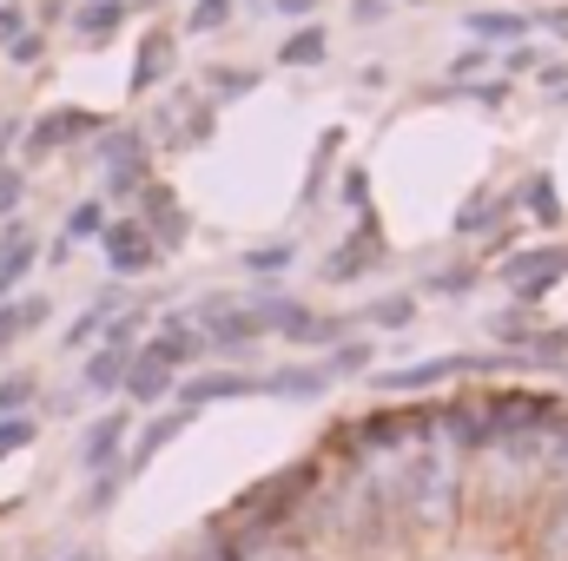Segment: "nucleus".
Returning <instances> with one entry per match:
<instances>
[{
    "mask_svg": "<svg viewBox=\"0 0 568 561\" xmlns=\"http://www.w3.org/2000/svg\"><path fill=\"white\" fill-rule=\"evenodd\" d=\"M410 317H417V297H404V290H397V297H377V304L364 310V324H377V330H404Z\"/></svg>",
    "mask_w": 568,
    "mask_h": 561,
    "instance_id": "23",
    "label": "nucleus"
},
{
    "mask_svg": "<svg viewBox=\"0 0 568 561\" xmlns=\"http://www.w3.org/2000/svg\"><path fill=\"white\" fill-rule=\"evenodd\" d=\"M232 397H258L252 370H199L192 384H179V410H205V404H232Z\"/></svg>",
    "mask_w": 568,
    "mask_h": 561,
    "instance_id": "6",
    "label": "nucleus"
},
{
    "mask_svg": "<svg viewBox=\"0 0 568 561\" xmlns=\"http://www.w3.org/2000/svg\"><path fill=\"white\" fill-rule=\"evenodd\" d=\"M529 212H536L542 225H556V178H549V172H536V185H529Z\"/></svg>",
    "mask_w": 568,
    "mask_h": 561,
    "instance_id": "32",
    "label": "nucleus"
},
{
    "mask_svg": "<svg viewBox=\"0 0 568 561\" xmlns=\"http://www.w3.org/2000/svg\"><path fill=\"white\" fill-rule=\"evenodd\" d=\"M106 232V205L100 198H80L73 212H67V245H87V238H100Z\"/></svg>",
    "mask_w": 568,
    "mask_h": 561,
    "instance_id": "22",
    "label": "nucleus"
},
{
    "mask_svg": "<svg viewBox=\"0 0 568 561\" xmlns=\"http://www.w3.org/2000/svg\"><path fill=\"white\" fill-rule=\"evenodd\" d=\"M172 377H179V370H165L159 357H145V350H133V364H126V384H120V390H126L133 404H165V397L179 390Z\"/></svg>",
    "mask_w": 568,
    "mask_h": 561,
    "instance_id": "14",
    "label": "nucleus"
},
{
    "mask_svg": "<svg viewBox=\"0 0 568 561\" xmlns=\"http://www.w3.org/2000/svg\"><path fill=\"white\" fill-rule=\"evenodd\" d=\"M278 60H284V67H317V60H324V33H317V27L291 33V40L278 47Z\"/></svg>",
    "mask_w": 568,
    "mask_h": 561,
    "instance_id": "24",
    "label": "nucleus"
},
{
    "mask_svg": "<svg viewBox=\"0 0 568 561\" xmlns=\"http://www.w3.org/2000/svg\"><path fill=\"white\" fill-rule=\"evenodd\" d=\"M304 7H317V0H278V13H304Z\"/></svg>",
    "mask_w": 568,
    "mask_h": 561,
    "instance_id": "42",
    "label": "nucleus"
},
{
    "mask_svg": "<svg viewBox=\"0 0 568 561\" xmlns=\"http://www.w3.org/2000/svg\"><path fill=\"white\" fill-rule=\"evenodd\" d=\"M20 27H27V7H20V0H0V33L20 40Z\"/></svg>",
    "mask_w": 568,
    "mask_h": 561,
    "instance_id": "36",
    "label": "nucleus"
},
{
    "mask_svg": "<svg viewBox=\"0 0 568 561\" xmlns=\"http://www.w3.org/2000/svg\"><path fill=\"white\" fill-rule=\"evenodd\" d=\"M344 198H351V205H364V198H371V178H364V172H351V178H344Z\"/></svg>",
    "mask_w": 568,
    "mask_h": 561,
    "instance_id": "39",
    "label": "nucleus"
},
{
    "mask_svg": "<svg viewBox=\"0 0 568 561\" xmlns=\"http://www.w3.org/2000/svg\"><path fill=\"white\" fill-rule=\"evenodd\" d=\"M7 53H13V67H27V60H40V33H20V40H7Z\"/></svg>",
    "mask_w": 568,
    "mask_h": 561,
    "instance_id": "37",
    "label": "nucleus"
},
{
    "mask_svg": "<svg viewBox=\"0 0 568 561\" xmlns=\"http://www.w3.org/2000/svg\"><path fill=\"white\" fill-rule=\"evenodd\" d=\"M483 417H489V442L496 436H542L562 417V397H549V390H496V397H483Z\"/></svg>",
    "mask_w": 568,
    "mask_h": 561,
    "instance_id": "2",
    "label": "nucleus"
},
{
    "mask_svg": "<svg viewBox=\"0 0 568 561\" xmlns=\"http://www.w3.org/2000/svg\"><path fill=\"white\" fill-rule=\"evenodd\" d=\"M523 357H542V364H556V357H568V324H562V330H529Z\"/></svg>",
    "mask_w": 568,
    "mask_h": 561,
    "instance_id": "28",
    "label": "nucleus"
},
{
    "mask_svg": "<svg viewBox=\"0 0 568 561\" xmlns=\"http://www.w3.org/2000/svg\"><path fill=\"white\" fill-rule=\"evenodd\" d=\"M529 555L536 561H568V482L542 496V516L529 529Z\"/></svg>",
    "mask_w": 568,
    "mask_h": 561,
    "instance_id": "8",
    "label": "nucleus"
},
{
    "mask_svg": "<svg viewBox=\"0 0 568 561\" xmlns=\"http://www.w3.org/2000/svg\"><path fill=\"white\" fill-rule=\"evenodd\" d=\"M436 290H449V297H456V290H476V272H443Z\"/></svg>",
    "mask_w": 568,
    "mask_h": 561,
    "instance_id": "38",
    "label": "nucleus"
},
{
    "mask_svg": "<svg viewBox=\"0 0 568 561\" xmlns=\"http://www.w3.org/2000/svg\"><path fill=\"white\" fill-rule=\"evenodd\" d=\"M165 73H172V33H145L140 67H133V93H145V86H159Z\"/></svg>",
    "mask_w": 568,
    "mask_h": 561,
    "instance_id": "20",
    "label": "nucleus"
},
{
    "mask_svg": "<svg viewBox=\"0 0 568 561\" xmlns=\"http://www.w3.org/2000/svg\"><path fill=\"white\" fill-rule=\"evenodd\" d=\"M185 422H192V410H165L159 422H145L140 442H133V456H120V469H126V476H140L145 462H152V456H159V449H165V442H172V436L185 429Z\"/></svg>",
    "mask_w": 568,
    "mask_h": 561,
    "instance_id": "16",
    "label": "nucleus"
},
{
    "mask_svg": "<svg viewBox=\"0 0 568 561\" xmlns=\"http://www.w3.org/2000/svg\"><path fill=\"white\" fill-rule=\"evenodd\" d=\"M503 212H509L503 198H483V205H463V212H456V232H463V238H476V232H489V225H496Z\"/></svg>",
    "mask_w": 568,
    "mask_h": 561,
    "instance_id": "25",
    "label": "nucleus"
},
{
    "mask_svg": "<svg viewBox=\"0 0 568 561\" xmlns=\"http://www.w3.org/2000/svg\"><path fill=\"white\" fill-rule=\"evenodd\" d=\"M87 133H100V120L80 113V106H67V113H47V120L27 126V152H53V145H73V140H87Z\"/></svg>",
    "mask_w": 568,
    "mask_h": 561,
    "instance_id": "11",
    "label": "nucleus"
},
{
    "mask_svg": "<svg viewBox=\"0 0 568 561\" xmlns=\"http://www.w3.org/2000/svg\"><path fill=\"white\" fill-rule=\"evenodd\" d=\"M126 364H133V350H120V344H100V350L87 357V390H93V397L120 390V384H126Z\"/></svg>",
    "mask_w": 568,
    "mask_h": 561,
    "instance_id": "18",
    "label": "nucleus"
},
{
    "mask_svg": "<svg viewBox=\"0 0 568 561\" xmlns=\"http://www.w3.org/2000/svg\"><path fill=\"white\" fill-rule=\"evenodd\" d=\"M252 80H258V73H219V93H245Z\"/></svg>",
    "mask_w": 568,
    "mask_h": 561,
    "instance_id": "40",
    "label": "nucleus"
},
{
    "mask_svg": "<svg viewBox=\"0 0 568 561\" xmlns=\"http://www.w3.org/2000/svg\"><path fill=\"white\" fill-rule=\"evenodd\" d=\"M126 13H133L126 0H87V7L73 13V33H80V40H113V33L126 27Z\"/></svg>",
    "mask_w": 568,
    "mask_h": 561,
    "instance_id": "17",
    "label": "nucleus"
},
{
    "mask_svg": "<svg viewBox=\"0 0 568 561\" xmlns=\"http://www.w3.org/2000/svg\"><path fill=\"white\" fill-rule=\"evenodd\" d=\"M100 252H106L113 278H140V272L159 265V238H152L145 218H120V225H106V232H100Z\"/></svg>",
    "mask_w": 568,
    "mask_h": 561,
    "instance_id": "5",
    "label": "nucleus"
},
{
    "mask_svg": "<svg viewBox=\"0 0 568 561\" xmlns=\"http://www.w3.org/2000/svg\"><path fill=\"white\" fill-rule=\"evenodd\" d=\"M284 265H291V245H265V252H252V258H245V272H252V278H278Z\"/></svg>",
    "mask_w": 568,
    "mask_h": 561,
    "instance_id": "31",
    "label": "nucleus"
},
{
    "mask_svg": "<svg viewBox=\"0 0 568 561\" xmlns=\"http://www.w3.org/2000/svg\"><path fill=\"white\" fill-rule=\"evenodd\" d=\"M252 561H317V555H311L297 536H278V542H265V549H258Z\"/></svg>",
    "mask_w": 568,
    "mask_h": 561,
    "instance_id": "35",
    "label": "nucleus"
},
{
    "mask_svg": "<svg viewBox=\"0 0 568 561\" xmlns=\"http://www.w3.org/2000/svg\"><path fill=\"white\" fill-rule=\"evenodd\" d=\"M27 198V178H20V165H0V218H13V205Z\"/></svg>",
    "mask_w": 568,
    "mask_h": 561,
    "instance_id": "34",
    "label": "nucleus"
},
{
    "mask_svg": "<svg viewBox=\"0 0 568 561\" xmlns=\"http://www.w3.org/2000/svg\"><path fill=\"white\" fill-rule=\"evenodd\" d=\"M100 159H106V185L113 192H140L145 185V140L140 133H106L100 140Z\"/></svg>",
    "mask_w": 568,
    "mask_h": 561,
    "instance_id": "10",
    "label": "nucleus"
},
{
    "mask_svg": "<svg viewBox=\"0 0 568 561\" xmlns=\"http://www.w3.org/2000/svg\"><path fill=\"white\" fill-rule=\"evenodd\" d=\"M351 13H357V20H384V13H390V7H384V0H357V7H351Z\"/></svg>",
    "mask_w": 568,
    "mask_h": 561,
    "instance_id": "41",
    "label": "nucleus"
},
{
    "mask_svg": "<svg viewBox=\"0 0 568 561\" xmlns=\"http://www.w3.org/2000/svg\"><path fill=\"white\" fill-rule=\"evenodd\" d=\"M324 390H331V370L324 364H291V370L258 377V397H324Z\"/></svg>",
    "mask_w": 568,
    "mask_h": 561,
    "instance_id": "15",
    "label": "nucleus"
},
{
    "mask_svg": "<svg viewBox=\"0 0 568 561\" xmlns=\"http://www.w3.org/2000/svg\"><path fill=\"white\" fill-rule=\"evenodd\" d=\"M496 364H509V357H469V350H449V357H424V364L384 370L377 390H384V397H424V390L449 384V377H476V370H496Z\"/></svg>",
    "mask_w": 568,
    "mask_h": 561,
    "instance_id": "3",
    "label": "nucleus"
},
{
    "mask_svg": "<svg viewBox=\"0 0 568 561\" xmlns=\"http://www.w3.org/2000/svg\"><path fill=\"white\" fill-rule=\"evenodd\" d=\"M377 258H384V238H377V232H371V218H364V232H351V238L324 258V278H331V284H351L364 265H377Z\"/></svg>",
    "mask_w": 568,
    "mask_h": 561,
    "instance_id": "12",
    "label": "nucleus"
},
{
    "mask_svg": "<svg viewBox=\"0 0 568 561\" xmlns=\"http://www.w3.org/2000/svg\"><path fill=\"white\" fill-rule=\"evenodd\" d=\"M67 561H100V555H93V549H80V555H67Z\"/></svg>",
    "mask_w": 568,
    "mask_h": 561,
    "instance_id": "43",
    "label": "nucleus"
},
{
    "mask_svg": "<svg viewBox=\"0 0 568 561\" xmlns=\"http://www.w3.org/2000/svg\"><path fill=\"white\" fill-rule=\"evenodd\" d=\"M469 456L449 449L443 436L417 442L390 462V482H397V529L404 542H449L463 529V502H469Z\"/></svg>",
    "mask_w": 568,
    "mask_h": 561,
    "instance_id": "1",
    "label": "nucleus"
},
{
    "mask_svg": "<svg viewBox=\"0 0 568 561\" xmlns=\"http://www.w3.org/2000/svg\"><path fill=\"white\" fill-rule=\"evenodd\" d=\"M232 20V0H199L192 13H185V33H212V27H225Z\"/></svg>",
    "mask_w": 568,
    "mask_h": 561,
    "instance_id": "30",
    "label": "nucleus"
},
{
    "mask_svg": "<svg viewBox=\"0 0 568 561\" xmlns=\"http://www.w3.org/2000/svg\"><path fill=\"white\" fill-rule=\"evenodd\" d=\"M33 436H40V422H33V417H0V462H7V456H20Z\"/></svg>",
    "mask_w": 568,
    "mask_h": 561,
    "instance_id": "26",
    "label": "nucleus"
},
{
    "mask_svg": "<svg viewBox=\"0 0 568 561\" xmlns=\"http://www.w3.org/2000/svg\"><path fill=\"white\" fill-rule=\"evenodd\" d=\"M33 324H47V297H7V304H0V350L20 344Z\"/></svg>",
    "mask_w": 568,
    "mask_h": 561,
    "instance_id": "19",
    "label": "nucleus"
},
{
    "mask_svg": "<svg viewBox=\"0 0 568 561\" xmlns=\"http://www.w3.org/2000/svg\"><path fill=\"white\" fill-rule=\"evenodd\" d=\"M489 330H496V337H503V344H516V350H523V344H529V330H536V324H529V317H523V310H503V317H496V324H489Z\"/></svg>",
    "mask_w": 568,
    "mask_h": 561,
    "instance_id": "33",
    "label": "nucleus"
},
{
    "mask_svg": "<svg viewBox=\"0 0 568 561\" xmlns=\"http://www.w3.org/2000/svg\"><path fill=\"white\" fill-rule=\"evenodd\" d=\"M33 258H40V238H33L20 218H7V232H0V297L33 272Z\"/></svg>",
    "mask_w": 568,
    "mask_h": 561,
    "instance_id": "13",
    "label": "nucleus"
},
{
    "mask_svg": "<svg viewBox=\"0 0 568 561\" xmlns=\"http://www.w3.org/2000/svg\"><path fill=\"white\" fill-rule=\"evenodd\" d=\"M27 404H33V377L20 370V377H0V417H27Z\"/></svg>",
    "mask_w": 568,
    "mask_h": 561,
    "instance_id": "27",
    "label": "nucleus"
},
{
    "mask_svg": "<svg viewBox=\"0 0 568 561\" xmlns=\"http://www.w3.org/2000/svg\"><path fill=\"white\" fill-rule=\"evenodd\" d=\"M503 278L516 290V304L529 310V304H542L556 284L568 278V245H536V252H516L509 265H503Z\"/></svg>",
    "mask_w": 568,
    "mask_h": 561,
    "instance_id": "4",
    "label": "nucleus"
},
{
    "mask_svg": "<svg viewBox=\"0 0 568 561\" xmlns=\"http://www.w3.org/2000/svg\"><path fill=\"white\" fill-rule=\"evenodd\" d=\"M126 436H133V417H126V410H106V417L87 429V442H80V469H93V476L120 469V449H126Z\"/></svg>",
    "mask_w": 568,
    "mask_h": 561,
    "instance_id": "7",
    "label": "nucleus"
},
{
    "mask_svg": "<svg viewBox=\"0 0 568 561\" xmlns=\"http://www.w3.org/2000/svg\"><path fill=\"white\" fill-rule=\"evenodd\" d=\"M469 33L476 40H523L529 33V13H469Z\"/></svg>",
    "mask_w": 568,
    "mask_h": 561,
    "instance_id": "21",
    "label": "nucleus"
},
{
    "mask_svg": "<svg viewBox=\"0 0 568 561\" xmlns=\"http://www.w3.org/2000/svg\"><path fill=\"white\" fill-rule=\"evenodd\" d=\"M145 357H159L165 370H185V364H199V357H205V330H199V324H185V317H165V324L152 330Z\"/></svg>",
    "mask_w": 568,
    "mask_h": 561,
    "instance_id": "9",
    "label": "nucleus"
},
{
    "mask_svg": "<svg viewBox=\"0 0 568 561\" xmlns=\"http://www.w3.org/2000/svg\"><path fill=\"white\" fill-rule=\"evenodd\" d=\"M364 364H371V344H337V350H331V364H324V370H331V384H337V377H357V370H364Z\"/></svg>",
    "mask_w": 568,
    "mask_h": 561,
    "instance_id": "29",
    "label": "nucleus"
}]
</instances>
